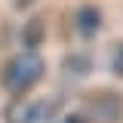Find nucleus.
<instances>
[{
    "label": "nucleus",
    "mask_w": 123,
    "mask_h": 123,
    "mask_svg": "<svg viewBox=\"0 0 123 123\" xmlns=\"http://www.w3.org/2000/svg\"><path fill=\"white\" fill-rule=\"evenodd\" d=\"M43 74H46L43 59H40L34 49H28V52L9 59L6 71H3V86H6L9 92H15V95H25L34 83H40V77H43Z\"/></svg>",
    "instance_id": "obj_1"
},
{
    "label": "nucleus",
    "mask_w": 123,
    "mask_h": 123,
    "mask_svg": "<svg viewBox=\"0 0 123 123\" xmlns=\"http://www.w3.org/2000/svg\"><path fill=\"white\" fill-rule=\"evenodd\" d=\"M86 111L98 123H117L123 117V102L117 92H98V95H92L86 102Z\"/></svg>",
    "instance_id": "obj_2"
},
{
    "label": "nucleus",
    "mask_w": 123,
    "mask_h": 123,
    "mask_svg": "<svg viewBox=\"0 0 123 123\" xmlns=\"http://www.w3.org/2000/svg\"><path fill=\"white\" fill-rule=\"evenodd\" d=\"M43 102H34V98H18L6 108V123H40L46 117Z\"/></svg>",
    "instance_id": "obj_3"
},
{
    "label": "nucleus",
    "mask_w": 123,
    "mask_h": 123,
    "mask_svg": "<svg viewBox=\"0 0 123 123\" xmlns=\"http://www.w3.org/2000/svg\"><path fill=\"white\" fill-rule=\"evenodd\" d=\"M74 28L83 40H92L102 31V9L98 6H80L77 15H74Z\"/></svg>",
    "instance_id": "obj_4"
},
{
    "label": "nucleus",
    "mask_w": 123,
    "mask_h": 123,
    "mask_svg": "<svg viewBox=\"0 0 123 123\" xmlns=\"http://www.w3.org/2000/svg\"><path fill=\"white\" fill-rule=\"evenodd\" d=\"M22 40H25L28 49H37L43 43V18H31L25 25V31H22Z\"/></svg>",
    "instance_id": "obj_5"
},
{
    "label": "nucleus",
    "mask_w": 123,
    "mask_h": 123,
    "mask_svg": "<svg viewBox=\"0 0 123 123\" xmlns=\"http://www.w3.org/2000/svg\"><path fill=\"white\" fill-rule=\"evenodd\" d=\"M89 68H92L89 59H77V55H71V59H68V71H83V74H86Z\"/></svg>",
    "instance_id": "obj_6"
},
{
    "label": "nucleus",
    "mask_w": 123,
    "mask_h": 123,
    "mask_svg": "<svg viewBox=\"0 0 123 123\" xmlns=\"http://www.w3.org/2000/svg\"><path fill=\"white\" fill-rule=\"evenodd\" d=\"M114 74L123 77V43L117 46V52H114Z\"/></svg>",
    "instance_id": "obj_7"
},
{
    "label": "nucleus",
    "mask_w": 123,
    "mask_h": 123,
    "mask_svg": "<svg viewBox=\"0 0 123 123\" xmlns=\"http://www.w3.org/2000/svg\"><path fill=\"white\" fill-rule=\"evenodd\" d=\"M12 3H15V6H18V9H28V6H31V3H34V0H12Z\"/></svg>",
    "instance_id": "obj_8"
}]
</instances>
